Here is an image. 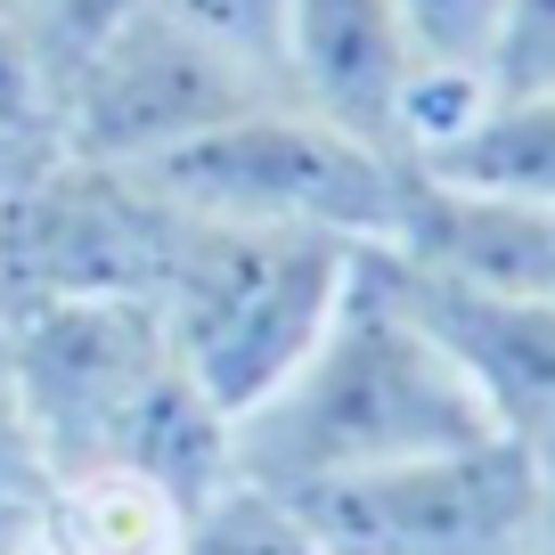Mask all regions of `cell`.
<instances>
[{
	"label": "cell",
	"mask_w": 555,
	"mask_h": 555,
	"mask_svg": "<svg viewBox=\"0 0 555 555\" xmlns=\"http://www.w3.org/2000/svg\"><path fill=\"white\" fill-rule=\"evenodd\" d=\"M482 392L441 351V335L392 295L376 254H360L335 327L302 351V367L261 409L229 425V482H254L270 499H311L351 474H384L434 450L490 441Z\"/></svg>",
	"instance_id": "obj_1"
},
{
	"label": "cell",
	"mask_w": 555,
	"mask_h": 555,
	"mask_svg": "<svg viewBox=\"0 0 555 555\" xmlns=\"http://www.w3.org/2000/svg\"><path fill=\"white\" fill-rule=\"evenodd\" d=\"M0 344L41 482L74 466H147L196 499L229 482V425L189 384L156 302H25L0 311Z\"/></svg>",
	"instance_id": "obj_2"
},
{
	"label": "cell",
	"mask_w": 555,
	"mask_h": 555,
	"mask_svg": "<svg viewBox=\"0 0 555 555\" xmlns=\"http://www.w3.org/2000/svg\"><path fill=\"white\" fill-rule=\"evenodd\" d=\"M367 245L327 229H254L180 212L172 261L156 278V319L172 335L189 384L237 425L302 367V351L335 327Z\"/></svg>",
	"instance_id": "obj_3"
},
{
	"label": "cell",
	"mask_w": 555,
	"mask_h": 555,
	"mask_svg": "<svg viewBox=\"0 0 555 555\" xmlns=\"http://www.w3.org/2000/svg\"><path fill=\"white\" fill-rule=\"evenodd\" d=\"M147 180L180 212H205V221L327 229V237H351V245H384L400 221L409 164L302 115L295 99H270L254 115L172 147L164 164H147Z\"/></svg>",
	"instance_id": "obj_4"
},
{
	"label": "cell",
	"mask_w": 555,
	"mask_h": 555,
	"mask_svg": "<svg viewBox=\"0 0 555 555\" xmlns=\"http://www.w3.org/2000/svg\"><path fill=\"white\" fill-rule=\"evenodd\" d=\"M180 205L131 164L90 156H34L0 180V311L25 302H156L172 261Z\"/></svg>",
	"instance_id": "obj_5"
},
{
	"label": "cell",
	"mask_w": 555,
	"mask_h": 555,
	"mask_svg": "<svg viewBox=\"0 0 555 555\" xmlns=\"http://www.w3.org/2000/svg\"><path fill=\"white\" fill-rule=\"evenodd\" d=\"M286 99L261 74H245L237 57H221L212 41H196L189 25H172L164 9L139 0L131 17L66 74L57 90V147L90 164H164L172 147L221 131V122L254 115V106Z\"/></svg>",
	"instance_id": "obj_6"
},
{
	"label": "cell",
	"mask_w": 555,
	"mask_h": 555,
	"mask_svg": "<svg viewBox=\"0 0 555 555\" xmlns=\"http://www.w3.org/2000/svg\"><path fill=\"white\" fill-rule=\"evenodd\" d=\"M286 506L319 539V555H531L539 466L531 441L490 434L384 474H351Z\"/></svg>",
	"instance_id": "obj_7"
},
{
	"label": "cell",
	"mask_w": 555,
	"mask_h": 555,
	"mask_svg": "<svg viewBox=\"0 0 555 555\" xmlns=\"http://www.w3.org/2000/svg\"><path fill=\"white\" fill-rule=\"evenodd\" d=\"M286 99L335 131L367 139L409 164V115H416V50L400 0H286Z\"/></svg>",
	"instance_id": "obj_8"
},
{
	"label": "cell",
	"mask_w": 555,
	"mask_h": 555,
	"mask_svg": "<svg viewBox=\"0 0 555 555\" xmlns=\"http://www.w3.org/2000/svg\"><path fill=\"white\" fill-rule=\"evenodd\" d=\"M367 254L392 278V295L441 335V351L466 367L490 425L515 441H555V302L474 295V286H450V278H425L409 261H392L384 245H367Z\"/></svg>",
	"instance_id": "obj_9"
},
{
	"label": "cell",
	"mask_w": 555,
	"mask_h": 555,
	"mask_svg": "<svg viewBox=\"0 0 555 555\" xmlns=\"http://www.w3.org/2000/svg\"><path fill=\"white\" fill-rule=\"evenodd\" d=\"M384 254L425 278H450L474 295H522L555 302V205H515V196L450 189V180L416 172L400 189V221Z\"/></svg>",
	"instance_id": "obj_10"
},
{
	"label": "cell",
	"mask_w": 555,
	"mask_h": 555,
	"mask_svg": "<svg viewBox=\"0 0 555 555\" xmlns=\"http://www.w3.org/2000/svg\"><path fill=\"white\" fill-rule=\"evenodd\" d=\"M196 490L147 466H74L34 499V539L50 555H180L196 522Z\"/></svg>",
	"instance_id": "obj_11"
},
{
	"label": "cell",
	"mask_w": 555,
	"mask_h": 555,
	"mask_svg": "<svg viewBox=\"0 0 555 555\" xmlns=\"http://www.w3.org/2000/svg\"><path fill=\"white\" fill-rule=\"evenodd\" d=\"M416 50V115H409V164H425L441 139H457L490 99V41L499 0H400Z\"/></svg>",
	"instance_id": "obj_12"
},
{
	"label": "cell",
	"mask_w": 555,
	"mask_h": 555,
	"mask_svg": "<svg viewBox=\"0 0 555 555\" xmlns=\"http://www.w3.org/2000/svg\"><path fill=\"white\" fill-rule=\"evenodd\" d=\"M416 172L450 180V189L515 196V205H555V90L531 99H490L457 139H441Z\"/></svg>",
	"instance_id": "obj_13"
},
{
	"label": "cell",
	"mask_w": 555,
	"mask_h": 555,
	"mask_svg": "<svg viewBox=\"0 0 555 555\" xmlns=\"http://www.w3.org/2000/svg\"><path fill=\"white\" fill-rule=\"evenodd\" d=\"M180 555H319V539L302 531V515L286 499H270L254 482H221L196 506Z\"/></svg>",
	"instance_id": "obj_14"
},
{
	"label": "cell",
	"mask_w": 555,
	"mask_h": 555,
	"mask_svg": "<svg viewBox=\"0 0 555 555\" xmlns=\"http://www.w3.org/2000/svg\"><path fill=\"white\" fill-rule=\"evenodd\" d=\"M172 25H189L196 41H212L221 57H237L245 74H261L270 90H286L278 50H286V0H147Z\"/></svg>",
	"instance_id": "obj_15"
},
{
	"label": "cell",
	"mask_w": 555,
	"mask_h": 555,
	"mask_svg": "<svg viewBox=\"0 0 555 555\" xmlns=\"http://www.w3.org/2000/svg\"><path fill=\"white\" fill-rule=\"evenodd\" d=\"M531 90H555V0H499L490 99H531Z\"/></svg>",
	"instance_id": "obj_16"
},
{
	"label": "cell",
	"mask_w": 555,
	"mask_h": 555,
	"mask_svg": "<svg viewBox=\"0 0 555 555\" xmlns=\"http://www.w3.org/2000/svg\"><path fill=\"white\" fill-rule=\"evenodd\" d=\"M25 17V34L41 41V57H50V74H57V90H66V74L82 66L90 50H99L106 34H115L122 17H131L139 0H9Z\"/></svg>",
	"instance_id": "obj_17"
},
{
	"label": "cell",
	"mask_w": 555,
	"mask_h": 555,
	"mask_svg": "<svg viewBox=\"0 0 555 555\" xmlns=\"http://www.w3.org/2000/svg\"><path fill=\"white\" fill-rule=\"evenodd\" d=\"M41 499V450L25 425L17 376H9V344H0V506H34Z\"/></svg>",
	"instance_id": "obj_18"
},
{
	"label": "cell",
	"mask_w": 555,
	"mask_h": 555,
	"mask_svg": "<svg viewBox=\"0 0 555 555\" xmlns=\"http://www.w3.org/2000/svg\"><path fill=\"white\" fill-rule=\"evenodd\" d=\"M539 466V506H531V555H555V441H531Z\"/></svg>",
	"instance_id": "obj_19"
},
{
	"label": "cell",
	"mask_w": 555,
	"mask_h": 555,
	"mask_svg": "<svg viewBox=\"0 0 555 555\" xmlns=\"http://www.w3.org/2000/svg\"><path fill=\"white\" fill-rule=\"evenodd\" d=\"M25 531H34V506H0V555H17Z\"/></svg>",
	"instance_id": "obj_20"
},
{
	"label": "cell",
	"mask_w": 555,
	"mask_h": 555,
	"mask_svg": "<svg viewBox=\"0 0 555 555\" xmlns=\"http://www.w3.org/2000/svg\"><path fill=\"white\" fill-rule=\"evenodd\" d=\"M17 555H50V547H41V539H34V531H25V547H17Z\"/></svg>",
	"instance_id": "obj_21"
}]
</instances>
